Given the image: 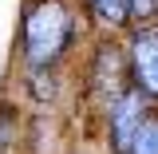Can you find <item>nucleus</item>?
I'll use <instances>...</instances> for the list:
<instances>
[{"mask_svg": "<svg viewBox=\"0 0 158 154\" xmlns=\"http://www.w3.org/2000/svg\"><path fill=\"white\" fill-rule=\"evenodd\" d=\"M75 36V16L63 0H36L24 12V59L32 67H52Z\"/></svg>", "mask_w": 158, "mask_h": 154, "instance_id": "1", "label": "nucleus"}, {"mask_svg": "<svg viewBox=\"0 0 158 154\" xmlns=\"http://www.w3.org/2000/svg\"><path fill=\"white\" fill-rule=\"evenodd\" d=\"M142 119H146V95H142L138 87H127V91L111 103V142H115L118 154L131 150Z\"/></svg>", "mask_w": 158, "mask_h": 154, "instance_id": "2", "label": "nucleus"}, {"mask_svg": "<svg viewBox=\"0 0 158 154\" xmlns=\"http://www.w3.org/2000/svg\"><path fill=\"white\" fill-rule=\"evenodd\" d=\"M131 75L146 99H158V32H138L131 40Z\"/></svg>", "mask_w": 158, "mask_h": 154, "instance_id": "3", "label": "nucleus"}, {"mask_svg": "<svg viewBox=\"0 0 158 154\" xmlns=\"http://www.w3.org/2000/svg\"><path fill=\"white\" fill-rule=\"evenodd\" d=\"M87 4H91L95 20L111 24V28H123L127 16H131V4H127V0H87Z\"/></svg>", "mask_w": 158, "mask_h": 154, "instance_id": "4", "label": "nucleus"}, {"mask_svg": "<svg viewBox=\"0 0 158 154\" xmlns=\"http://www.w3.org/2000/svg\"><path fill=\"white\" fill-rule=\"evenodd\" d=\"M127 154H158V119H142V127H138Z\"/></svg>", "mask_w": 158, "mask_h": 154, "instance_id": "5", "label": "nucleus"}, {"mask_svg": "<svg viewBox=\"0 0 158 154\" xmlns=\"http://www.w3.org/2000/svg\"><path fill=\"white\" fill-rule=\"evenodd\" d=\"M16 142V115L12 111H0V150Z\"/></svg>", "mask_w": 158, "mask_h": 154, "instance_id": "6", "label": "nucleus"}, {"mask_svg": "<svg viewBox=\"0 0 158 154\" xmlns=\"http://www.w3.org/2000/svg\"><path fill=\"white\" fill-rule=\"evenodd\" d=\"M127 4H131V12H135L138 20H150L158 12V0H127Z\"/></svg>", "mask_w": 158, "mask_h": 154, "instance_id": "7", "label": "nucleus"}]
</instances>
